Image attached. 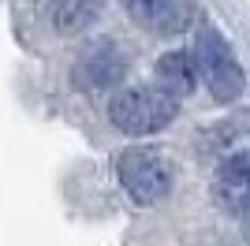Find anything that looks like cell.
Returning a JSON list of instances; mask_svg holds the SVG:
<instances>
[{"label":"cell","instance_id":"obj_1","mask_svg":"<svg viewBox=\"0 0 250 246\" xmlns=\"http://www.w3.org/2000/svg\"><path fill=\"white\" fill-rule=\"evenodd\" d=\"M190 67L206 82V90L217 97V101H235L243 97V86H247V75H243L239 56L231 52V45L224 41V34H217L213 26H202L198 38H194V49H190Z\"/></svg>","mask_w":250,"mask_h":246},{"label":"cell","instance_id":"obj_2","mask_svg":"<svg viewBox=\"0 0 250 246\" xmlns=\"http://www.w3.org/2000/svg\"><path fill=\"white\" fill-rule=\"evenodd\" d=\"M179 101L168 97L165 90L157 86H131V90H120L108 104V116L124 134H153L165 131L168 123L176 120Z\"/></svg>","mask_w":250,"mask_h":246},{"label":"cell","instance_id":"obj_3","mask_svg":"<svg viewBox=\"0 0 250 246\" xmlns=\"http://www.w3.org/2000/svg\"><path fill=\"white\" fill-rule=\"evenodd\" d=\"M116 175H120V186L138 205H153L172 190V172L153 149H124L116 161Z\"/></svg>","mask_w":250,"mask_h":246},{"label":"cell","instance_id":"obj_4","mask_svg":"<svg viewBox=\"0 0 250 246\" xmlns=\"http://www.w3.org/2000/svg\"><path fill=\"white\" fill-rule=\"evenodd\" d=\"M124 8L157 34H183L198 15L194 0H124Z\"/></svg>","mask_w":250,"mask_h":246},{"label":"cell","instance_id":"obj_5","mask_svg":"<svg viewBox=\"0 0 250 246\" xmlns=\"http://www.w3.org/2000/svg\"><path fill=\"white\" fill-rule=\"evenodd\" d=\"M120 75H124V56H120V49H116L112 41L90 45V49L79 56V63H75V79H79V86H86V90H108Z\"/></svg>","mask_w":250,"mask_h":246},{"label":"cell","instance_id":"obj_6","mask_svg":"<svg viewBox=\"0 0 250 246\" xmlns=\"http://www.w3.org/2000/svg\"><path fill=\"white\" fill-rule=\"evenodd\" d=\"M153 79H157V90H165L168 97H187L194 90V67H190V56L187 52H165L153 67Z\"/></svg>","mask_w":250,"mask_h":246},{"label":"cell","instance_id":"obj_7","mask_svg":"<svg viewBox=\"0 0 250 246\" xmlns=\"http://www.w3.org/2000/svg\"><path fill=\"white\" fill-rule=\"evenodd\" d=\"M45 15L60 34H83L97 15V0H45Z\"/></svg>","mask_w":250,"mask_h":246},{"label":"cell","instance_id":"obj_8","mask_svg":"<svg viewBox=\"0 0 250 246\" xmlns=\"http://www.w3.org/2000/svg\"><path fill=\"white\" fill-rule=\"evenodd\" d=\"M247 190H250V168H247V153H235L220 164V175H217V194L228 202L231 213H243V202H247Z\"/></svg>","mask_w":250,"mask_h":246}]
</instances>
